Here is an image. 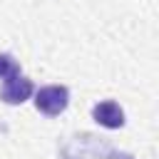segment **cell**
I'll return each instance as SVG.
<instances>
[{"label":"cell","mask_w":159,"mask_h":159,"mask_svg":"<svg viewBox=\"0 0 159 159\" xmlns=\"http://www.w3.org/2000/svg\"><path fill=\"white\" fill-rule=\"evenodd\" d=\"M12 75H20V65H17V60H12L10 55H0V80L12 77Z\"/></svg>","instance_id":"277c9868"},{"label":"cell","mask_w":159,"mask_h":159,"mask_svg":"<svg viewBox=\"0 0 159 159\" xmlns=\"http://www.w3.org/2000/svg\"><path fill=\"white\" fill-rule=\"evenodd\" d=\"M92 119L97 124L107 127V129H119L124 124V112H122V107L117 102L104 99V102H99V104L92 107Z\"/></svg>","instance_id":"3957f363"},{"label":"cell","mask_w":159,"mask_h":159,"mask_svg":"<svg viewBox=\"0 0 159 159\" xmlns=\"http://www.w3.org/2000/svg\"><path fill=\"white\" fill-rule=\"evenodd\" d=\"M67 104H70V92H67V87H62V84L42 87V89H37V94H35V107H37L42 114H47V117L62 114V112L67 109Z\"/></svg>","instance_id":"6da1fadb"},{"label":"cell","mask_w":159,"mask_h":159,"mask_svg":"<svg viewBox=\"0 0 159 159\" xmlns=\"http://www.w3.org/2000/svg\"><path fill=\"white\" fill-rule=\"evenodd\" d=\"M32 82L20 72V75H12V77H5L2 80V87H0V99L7 102V104H22L25 99H30L32 94Z\"/></svg>","instance_id":"7a4b0ae2"}]
</instances>
